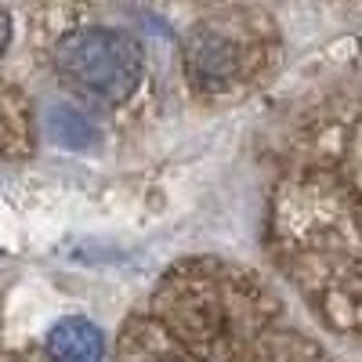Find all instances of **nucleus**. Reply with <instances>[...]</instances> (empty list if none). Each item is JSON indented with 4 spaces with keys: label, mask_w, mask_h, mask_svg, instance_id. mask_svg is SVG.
<instances>
[{
    "label": "nucleus",
    "mask_w": 362,
    "mask_h": 362,
    "mask_svg": "<svg viewBox=\"0 0 362 362\" xmlns=\"http://www.w3.org/2000/svg\"><path fill=\"white\" fill-rule=\"evenodd\" d=\"M54 66L69 83L105 102H119L141 80V47L119 29H80L58 44Z\"/></svg>",
    "instance_id": "obj_1"
},
{
    "label": "nucleus",
    "mask_w": 362,
    "mask_h": 362,
    "mask_svg": "<svg viewBox=\"0 0 362 362\" xmlns=\"http://www.w3.org/2000/svg\"><path fill=\"white\" fill-rule=\"evenodd\" d=\"M232 66H235L232 47H228L225 40H214V37L199 40V44L192 47V58H189V73H192L199 83H206V87H221V83L228 80Z\"/></svg>",
    "instance_id": "obj_3"
},
{
    "label": "nucleus",
    "mask_w": 362,
    "mask_h": 362,
    "mask_svg": "<svg viewBox=\"0 0 362 362\" xmlns=\"http://www.w3.org/2000/svg\"><path fill=\"white\" fill-rule=\"evenodd\" d=\"M47 131H51V138H54L58 145H69V148L95 145V138H98L95 127H90L80 112H73V109H66V105L51 109V116H47Z\"/></svg>",
    "instance_id": "obj_4"
},
{
    "label": "nucleus",
    "mask_w": 362,
    "mask_h": 362,
    "mask_svg": "<svg viewBox=\"0 0 362 362\" xmlns=\"http://www.w3.org/2000/svg\"><path fill=\"white\" fill-rule=\"evenodd\" d=\"M47 351H51L54 362H102L105 337H102V329L87 319H62L58 326H51Z\"/></svg>",
    "instance_id": "obj_2"
},
{
    "label": "nucleus",
    "mask_w": 362,
    "mask_h": 362,
    "mask_svg": "<svg viewBox=\"0 0 362 362\" xmlns=\"http://www.w3.org/2000/svg\"><path fill=\"white\" fill-rule=\"evenodd\" d=\"M8 44H11V15L0 8V54L8 51Z\"/></svg>",
    "instance_id": "obj_5"
}]
</instances>
